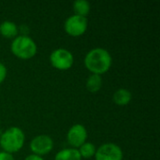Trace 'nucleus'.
<instances>
[{"label":"nucleus","instance_id":"nucleus-15","mask_svg":"<svg viewBox=\"0 0 160 160\" xmlns=\"http://www.w3.org/2000/svg\"><path fill=\"white\" fill-rule=\"evenodd\" d=\"M7 77V68L4 64L0 63V84L5 81Z\"/></svg>","mask_w":160,"mask_h":160},{"label":"nucleus","instance_id":"nucleus-6","mask_svg":"<svg viewBox=\"0 0 160 160\" xmlns=\"http://www.w3.org/2000/svg\"><path fill=\"white\" fill-rule=\"evenodd\" d=\"M95 157L96 160H123V151L114 143H105L96 151Z\"/></svg>","mask_w":160,"mask_h":160},{"label":"nucleus","instance_id":"nucleus-11","mask_svg":"<svg viewBox=\"0 0 160 160\" xmlns=\"http://www.w3.org/2000/svg\"><path fill=\"white\" fill-rule=\"evenodd\" d=\"M54 160H82V158L78 149L68 148L58 152Z\"/></svg>","mask_w":160,"mask_h":160},{"label":"nucleus","instance_id":"nucleus-17","mask_svg":"<svg viewBox=\"0 0 160 160\" xmlns=\"http://www.w3.org/2000/svg\"><path fill=\"white\" fill-rule=\"evenodd\" d=\"M24 160H44L41 157H39V156H37V155H34V154H32V155H29V156H27L26 158H25V159Z\"/></svg>","mask_w":160,"mask_h":160},{"label":"nucleus","instance_id":"nucleus-5","mask_svg":"<svg viewBox=\"0 0 160 160\" xmlns=\"http://www.w3.org/2000/svg\"><path fill=\"white\" fill-rule=\"evenodd\" d=\"M88 21L86 17L72 15L66 20L64 23V28L68 35L71 37H80L85 33Z\"/></svg>","mask_w":160,"mask_h":160},{"label":"nucleus","instance_id":"nucleus-4","mask_svg":"<svg viewBox=\"0 0 160 160\" xmlns=\"http://www.w3.org/2000/svg\"><path fill=\"white\" fill-rule=\"evenodd\" d=\"M50 61L53 68L58 70L69 69L74 62L72 53L66 49H56L50 55Z\"/></svg>","mask_w":160,"mask_h":160},{"label":"nucleus","instance_id":"nucleus-14","mask_svg":"<svg viewBox=\"0 0 160 160\" xmlns=\"http://www.w3.org/2000/svg\"><path fill=\"white\" fill-rule=\"evenodd\" d=\"M79 148L80 149L78 151L81 155V158H91L93 156H95L97 151L95 145L91 142H84Z\"/></svg>","mask_w":160,"mask_h":160},{"label":"nucleus","instance_id":"nucleus-12","mask_svg":"<svg viewBox=\"0 0 160 160\" xmlns=\"http://www.w3.org/2000/svg\"><path fill=\"white\" fill-rule=\"evenodd\" d=\"M90 4L86 0H77L73 3V11L74 15L86 17L90 12Z\"/></svg>","mask_w":160,"mask_h":160},{"label":"nucleus","instance_id":"nucleus-7","mask_svg":"<svg viewBox=\"0 0 160 160\" xmlns=\"http://www.w3.org/2000/svg\"><path fill=\"white\" fill-rule=\"evenodd\" d=\"M53 148V142L51 137L47 135H38L35 137L30 142V149L34 155L44 156L49 154Z\"/></svg>","mask_w":160,"mask_h":160},{"label":"nucleus","instance_id":"nucleus-13","mask_svg":"<svg viewBox=\"0 0 160 160\" xmlns=\"http://www.w3.org/2000/svg\"><path fill=\"white\" fill-rule=\"evenodd\" d=\"M102 86V78L100 75L92 74L86 81V88L91 93H97Z\"/></svg>","mask_w":160,"mask_h":160},{"label":"nucleus","instance_id":"nucleus-3","mask_svg":"<svg viewBox=\"0 0 160 160\" xmlns=\"http://www.w3.org/2000/svg\"><path fill=\"white\" fill-rule=\"evenodd\" d=\"M10 49L16 57L23 60L34 57L38 50L36 42L28 36L22 35L18 36L13 39Z\"/></svg>","mask_w":160,"mask_h":160},{"label":"nucleus","instance_id":"nucleus-16","mask_svg":"<svg viewBox=\"0 0 160 160\" xmlns=\"http://www.w3.org/2000/svg\"><path fill=\"white\" fill-rule=\"evenodd\" d=\"M0 160H14L11 154H8L7 152H1L0 153Z\"/></svg>","mask_w":160,"mask_h":160},{"label":"nucleus","instance_id":"nucleus-9","mask_svg":"<svg viewBox=\"0 0 160 160\" xmlns=\"http://www.w3.org/2000/svg\"><path fill=\"white\" fill-rule=\"evenodd\" d=\"M131 99H132L131 93L125 88H120L116 90L112 96L113 102L118 106H126L131 101Z\"/></svg>","mask_w":160,"mask_h":160},{"label":"nucleus","instance_id":"nucleus-18","mask_svg":"<svg viewBox=\"0 0 160 160\" xmlns=\"http://www.w3.org/2000/svg\"><path fill=\"white\" fill-rule=\"evenodd\" d=\"M2 133H3V132H2V130H1V128H0V137H1V135H2Z\"/></svg>","mask_w":160,"mask_h":160},{"label":"nucleus","instance_id":"nucleus-10","mask_svg":"<svg viewBox=\"0 0 160 160\" xmlns=\"http://www.w3.org/2000/svg\"><path fill=\"white\" fill-rule=\"evenodd\" d=\"M17 25L10 21H5L0 24V34L6 38H13L18 35Z\"/></svg>","mask_w":160,"mask_h":160},{"label":"nucleus","instance_id":"nucleus-1","mask_svg":"<svg viewBox=\"0 0 160 160\" xmlns=\"http://www.w3.org/2000/svg\"><path fill=\"white\" fill-rule=\"evenodd\" d=\"M112 59L110 52L102 48H96L87 52L84 58L85 68L92 74L101 75L112 67Z\"/></svg>","mask_w":160,"mask_h":160},{"label":"nucleus","instance_id":"nucleus-8","mask_svg":"<svg viewBox=\"0 0 160 160\" xmlns=\"http://www.w3.org/2000/svg\"><path fill=\"white\" fill-rule=\"evenodd\" d=\"M68 142L73 146L75 149L82 146L87 139V130L84 126L81 124H76L72 126L67 135Z\"/></svg>","mask_w":160,"mask_h":160},{"label":"nucleus","instance_id":"nucleus-2","mask_svg":"<svg viewBox=\"0 0 160 160\" xmlns=\"http://www.w3.org/2000/svg\"><path fill=\"white\" fill-rule=\"evenodd\" d=\"M24 139L23 131L21 128L11 127L2 133L0 137V146L3 148L4 152L8 154L16 153L22 148Z\"/></svg>","mask_w":160,"mask_h":160}]
</instances>
